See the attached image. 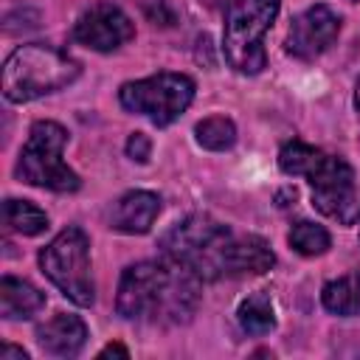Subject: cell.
Wrapping results in <instances>:
<instances>
[{"label":"cell","instance_id":"9","mask_svg":"<svg viewBox=\"0 0 360 360\" xmlns=\"http://www.w3.org/2000/svg\"><path fill=\"white\" fill-rule=\"evenodd\" d=\"M135 37V25L127 17V11L115 3H96L73 25V39L90 51L110 53L118 51L124 42Z\"/></svg>","mask_w":360,"mask_h":360},{"label":"cell","instance_id":"16","mask_svg":"<svg viewBox=\"0 0 360 360\" xmlns=\"http://www.w3.org/2000/svg\"><path fill=\"white\" fill-rule=\"evenodd\" d=\"M3 217H6V225L14 233H22V236H37V233L48 231V214L42 208H37L34 202H28V200L8 197L3 202Z\"/></svg>","mask_w":360,"mask_h":360},{"label":"cell","instance_id":"14","mask_svg":"<svg viewBox=\"0 0 360 360\" xmlns=\"http://www.w3.org/2000/svg\"><path fill=\"white\" fill-rule=\"evenodd\" d=\"M321 304L323 309L340 318L360 315V273H346L326 281L321 290Z\"/></svg>","mask_w":360,"mask_h":360},{"label":"cell","instance_id":"3","mask_svg":"<svg viewBox=\"0 0 360 360\" xmlns=\"http://www.w3.org/2000/svg\"><path fill=\"white\" fill-rule=\"evenodd\" d=\"M82 68L65 51L28 42L14 48L3 62V98L11 104H25L56 90H65L79 79Z\"/></svg>","mask_w":360,"mask_h":360},{"label":"cell","instance_id":"20","mask_svg":"<svg viewBox=\"0 0 360 360\" xmlns=\"http://www.w3.org/2000/svg\"><path fill=\"white\" fill-rule=\"evenodd\" d=\"M127 155L135 160V163H146L149 155H152V141L146 132H132L127 138Z\"/></svg>","mask_w":360,"mask_h":360},{"label":"cell","instance_id":"12","mask_svg":"<svg viewBox=\"0 0 360 360\" xmlns=\"http://www.w3.org/2000/svg\"><path fill=\"white\" fill-rule=\"evenodd\" d=\"M37 343L45 354L53 357H76L87 343V326L79 315L56 312L45 323L37 326Z\"/></svg>","mask_w":360,"mask_h":360},{"label":"cell","instance_id":"19","mask_svg":"<svg viewBox=\"0 0 360 360\" xmlns=\"http://www.w3.org/2000/svg\"><path fill=\"white\" fill-rule=\"evenodd\" d=\"M318 155H321L318 146H309L304 141H287L278 152V169L290 177H304L318 160Z\"/></svg>","mask_w":360,"mask_h":360},{"label":"cell","instance_id":"2","mask_svg":"<svg viewBox=\"0 0 360 360\" xmlns=\"http://www.w3.org/2000/svg\"><path fill=\"white\" fill-rule=\"evenodd\" d=\"M200 278L172 259L135 262L121 273L115 312L127 321L186 323L200 307Z\"/></svg>","mask_w":360,"mask_h":360},{"label":"cell","instance_id":"4","mask_svg":"<svg viewBox=\"0 0 360 360\" xmlns=\"http://www.w3.org/2000/svg\"><path fill=\"white\" fill-rule=\"evenodd\" d=\"M278 6L281 0H231L225 6L222 53L236 73L256 76L264 70V34L278 17Z\"/></svg>","mask_w":360,"mask_h":360},{"label":"cell","instance_id":"11","mask_svg":"<svg viewBox=\"0 0 360 360\" xmlns=\"http://www.w3.org/2000/svg\"><path fill=\"white\" fill-rule=\"evenodd\" d=\"M160 214V197L155 191H143V188H135V191H127L121 194L112 208H110V228L118 231V233H127V236H141L146 233L155 219Z\"/></svg>","mask_w":360,"mask_h":360},{"label":"cell","instance_id":"25","mask_svg":"<svg viewBox=\"0 0 360 360\" xmlns=\"http://www.w3.org/2000/svg\"><path fill=\"white\" fill-rule=\"evenodd\" d=\"M352 3H360V0H352Z\"/></svg>","mask_w":360,"mask_h":360},{"label":"cell","instance_id":"15","mask_svg":"<svg viewBox=\"0 0 360 360\" xmlns=\"http://www.w3.org/2000/svg\"><path fill=\"white\" fill-rule=\"evenodd\" d=\"M236 321H239V326H242L245 335H253V338L270 335L276 329V309H273L270 295L267 292H250L239 304Z\"/></svg>","mask_w":360,"mask_h":360},{"label":"cell","instance_id":"5","mask_svg":"<svg viewBox=\"0 0 360 360\" xmlns=\"http://www.w3.org/2000/svg\"><path fill=\"white\" fill-rule=\"evenodd\" d=\"M68 143V129L56 121H34L28 129V141L20 149L14 174L20 183L48 188L56 194H70L82 186L79 174L62 160V149Z\"/></svg>","mask_w":360,"mask_h":360},{"label":"cell","instance_id":"21","mask_svg":"<svg viewBox=\"0 0 360 360\" xmlns=\"http://www.w3.org/2000/svg\"><path fill=\"white\" fill-rule=\"evenodd\" d=\"M11 357H17V360H28V352L20 349V346L3 343V346H0V360H11Z\"/></svg>","mask_w":360,"mask_h":360},{"label":"cell","instance_id":"23","mask_svg":"<svg viewBox=\"0 0 360 360\" xmlns=\"http://www.w3.org/2000/svg\"><path fill=\"white\" fill-rule=\"evenodd\" d=\"M200 3H205L208 8H217V6H228L231 0H200Z\"/></svg>","mask_w":360,"mask_h":360},{"label":"cell","instance_id":"22","mask_svg":"<svg viewBox=\"0 0 360 360\" xmlns=\"http://www.w3.org/2000/svg\"><path fill=\"white\" fill-rule=\"evenodd\" d=\"M110 354H115V357H129L127 346H121V343H107V346L98 352V357H110Z\"/></svg>","mask_w":360,"mask_h":360},{"label":"cell","instance_id":"10","mask_svg":"<svg viewBox=\"0 0 360 360\" xmlns=\"http://www.w3.org/2000/svg\"><path fill=\"white\" fill-rule=\"evenodd\" d=\"M338 34H340V14L323 3H315L292 20L287 34V53L301 62H312L332 48Z\"/></svg>","mask_w":360,"mask_h":360},{"label":"cell","instance_id":"18","mask_svg":"<svg viewBox=\"0 0 360 360\" xmlns=\"http://www.w3.org/2000/svg\"><path fill=\"white\" fill-rule=\"evenodd\" d=\"M287 242H290V248H292L295 253H301V256H321V253H326L329 245H332L329 231H326L323 225H318V222H309V219L295 222V225L290 228V233H287Z\"/></svg>","mask_w":360,"mask_h":360},{"label":"cell","instance_id":"6","mask_svg":"<svg viewBox=\"0 0 360 360\" xmlns=\"http://www.w3.org/2000/svg\"><path fill=\"white\" fill-rule=\"evenodd\" d=\"M39 270L48 281L70 298L76 307H90L96 298L93 273H90V239L79 225L59 231L37 256Z\"/></svg>","mask_w":360,"mask_h":360},{"label":"cell","instance_id":"7","mask_svg":"<svg viewBox=\"0 0 360 360\" xmlns=\"http://www.w3.org/2000/svg\"><path fill=\"white\" fill-rule=\"evenodd\" d=\"M118 101L127 112L143 115L155 127H169L194 101V82L186 73L160 70L146 79L124 82L118 90Z\"/></svg>","mask_w":360,"mask_h":360},{"label":"cell","instance_id":"1","mask_svg":"<svg viewBox=\"0 0 360 360\" xmlns=\"http://www.w3.org/2000/svg\"><path fill=\"white\" fill-rule=\"evenodd\" d=\"M160 253L200 281L259 276L276 264L270 245L256 233H233L208 214H188L160 236Z\"/></svg>","mask_w":360,"mask_h":360},{"label":"cell","instance_id":"13","mask_svg":"<svg viewBox=\"0 0 360 360\" xmlns=\"http://www.w3.org/2000/svg\"><path fill=\"white\" fill-rule=\"evenodd\" d=\"M42 307H45V292H39L31 281L17 278V276L0 278V315L6 321L31 318Z\"/></svg>","mask_w":360,"mask_h":360},{"label":"cell","instance_id":"17","mask_svg":"<svg viewBox=\"0 0 360 360\" xmlns=\"http://www.w3.org/2000/svg\"><path fill=\"white\" fill-rule=\"evenodd\" d=\"M197 143L208 152H225L236 143V127L225 115H208L194 127Z\"/></svg>","mask_w":360,"mask_h":360},{"label":"cell","instance_id":"24","mask_svg":"<svg viewBox=\"0 0 360 360\" xmlns=\"http://www.w3.org/2000/svg\"><path fill=\"white\" fill-rule=\"evenodd\" d=\"M354 107H357V112H360V79H357V84H354Z\"/></svg>","mask_w":360,"mask_h":360},{"label":"cell","instance_id":"8","mask_svg":"<svg viewBox=\"0 0 360 360\" xmlns=\"http://www.w3.org/2000/svg\"><path fill=\"white\" fill-rule=\"evenodd\" d=\"M304 177L312 188V205L323 217L340 225H354L360 219V183L346 158L321 152Z\"/></svg>","mask_w":360,"mask_h":360}]
</instances>
